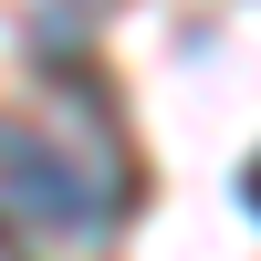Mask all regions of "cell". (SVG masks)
<instances>
[{
    "mask_svg": "<svg viewBox=\"0 0 261 261\" xmlns=\"http://www.w3.org/2000/svg\"><path fill=\"white\" fill-rule=\"evenodd\" d=\"M125 199H136L125 157L84 167L53 125H0V220H21L32 241H94Z\"/></svg>",
    "mask_w": 261,
    "mask_h": 261,
    "instance_id": "1",
    "label": "cell"
},
{
    "mask_svg": "<svg viewBox=\"0 0 261 261\" xmlns=\"http://www.w3.org/2000/svg\"><path fill=\"white\" fill-rule=\"evenodd\" d=\"M241 199H251V209H261V157H251V167H241Z\"/></svg>",
    "mask_w": 261,
    "mask_h": 261,
    "instance_id": "2",
    "label": "cell"
}]
</instances>
